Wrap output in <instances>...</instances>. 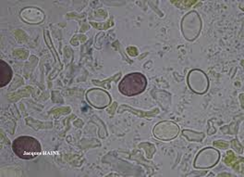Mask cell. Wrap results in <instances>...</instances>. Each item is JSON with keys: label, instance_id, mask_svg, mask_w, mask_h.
<instances>
[{"label": "cell", "instance_id": "obj_1", "mask_svg": "<svg viewBox=\"0 0 244 177\" xmlns=\"http://www.w3.org/2000/svg\"><path fill=\"white\" fill-rule=\"evenodd\" d=\"M41 144L31 136H20L15 139L13 150L18 157L24 159H33L41 153Z\"/></svg>", "mask_w": 244, "mask_h": 177}, {"label": "cell", "instance_id": "obj_2", "mask_svg": "<svg viewBox=\"0 0 244 177\" xmlns=\"http://www.w3.org/2000/svg\"><path fill=\"white\" fill-rule=\"evenodd\" d=\"M119 91L126 96H132L142 93L146 87V78L140 72H133L123 78L119 84Z\"/></svg>", "mask_w": 244, "mask_h": 177}, {"label": "cell", "instance_id": "obj_3", "mask_svg": "<svg viewBox=\"0 0 244 177\" xmlns=\"http://www.w3.org/2000/svg\"><path fill=\"white\" fill-rule=\"evenodd\" d=\"M1 86L8 84L12 77V71L5 61L1 60Z\"/></svg>", "mask_w": 244, "mask_h": 177}, {"label": "cell", "instance_id": "obj_4", "mask_svg": "<svg viewBox=\"0 0 244 177\" xmlns=\"http://www.w3.org/2000/svg\"><path fill=\"white\" fill-rule=\"evenodd\" d=\"M15 53H16V55L18 56L20 59H26L27 56H28V52L25 50H23V49H17V50H15Z\"/></svg>", "mask_w": 244, "mask_h": 177}, {"label": "cell", "instance_id": "obj_5", "mask_svg": "<svg viewBox=\"0 0 244 177\" xmlns=\"http://www.w3.org/2000/svg\"><path fill=\"white\" fill-rule=\"evenodd\" d=\"M15 35H16V36L18 37L20 40H21V41H23V40H25L26 39V35H25L24 33H23L22 31H20V30H18V31H16L15 32Z\"/></svg>", "mask_w": 244, "mask_h": 177}, {"label": "cell", "instance_id": "obj_6", "mask_svg": "<svg viewBox=\"0 0 244 177\" xmlns=\"http://www.w3.org/2000/svg\"><path fill=\"white\" fill-rule=\"evenodd\" d=\"M228 156L226 158V159H225V162H226L228 165H229L230 163L233 161V159H234V158H235V157H234V154L231 152V151H228Z\"/></svg>", "mask_w": 244, "mask_h": 177}, {"label": "cell", "instance_id": "obj_7", "mask_svg": "<svg viewBox=\"0 0 244 177\" xmlns=\"http://www.w3.org/2000/svg\"><path fill=\"white\" fill-rule=\"evenodd\" d=\"M127 51H128V53L130 54V56H136L137 54H138V50H137V48H135V47H129L128 49H127Z\"/></svg>", "mask_w": 244, "mask_h": 177}, {"label": "cell", "instance_id": "obj_8", "mask_svg": "<svg viewBox=\"0 0 244 177\" xmlns=\"http://www.w3.org/2000/svg\"><path fill=\"white\" fill-rule=\"evenodd\" d=\"M215 146H216V147H221V149H225V147H228V144H226V143H223V142H216V143H215Z\"/></svg>", "mask_w": 244, "mask_h": 177}, {"label": "cell", "instance_id": "obj_9", "mask_svg": "<svg viewBox=\"0 0 244 177\" xmlns=\"http://www.w3.org/2000/svg\"><path fill=\"white\" fill-rule=\"evenodd\" d=\"M116 107H117V104L114 103V105H113V106H112L111 108H110L109 110H108V111H109L110 113H113V110H116Z\"/></svg>", "mask_w": 244, "mask_h": 177}]
</instances>
